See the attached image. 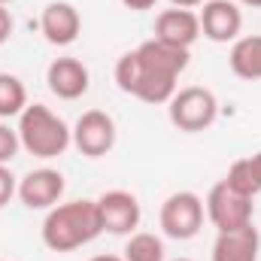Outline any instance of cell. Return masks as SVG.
<instances>
[{
    "mask_svg": "<svg viewBox=\"0 0 261 261\" xmlns=\"http://www.w3.org/2000/svg\"><path fill=\"white\" fill-rule=\"evenodd\" d=\"M186 67L189 49H176L152 37L119 58L116 82L125 94L140 97L143 103H167L176 94V79Z\"/></svg>",
    "mask_w": 261,
    "mask_h": 261,
    "instance_id": "cell-1",
    "label": "cell"
},
{
    "mask_svg": "<svg viewBox=\"0 0 261 261\" xmlns=\"http://www.w3.org/2000/svg\"><path fill=\"white\" fill-rule=\"evenodd\" d=\"M43 243L52 252H73L103 234L97 200H67L55 203L43 219Z\"/></svg>",
    "mask_w": 261,
    "mask_h": 261,
    "instance_id": "cell-2",
    "label": "cell"
},
{
    "mask_svg": "<svg viewBox=\"0 0 261 261\" xmlns=\"http://www.w3.org/2000/svg\"><path fill=\"white\" fill-rule=\"evenodd\" d=\"M18 140L34 158H58L73 143V128L43 103H28L18 116Z\"/></svg>",
    "mask_w": 261,
    "mask_h": 261,
    "instance_id": "cell-3",
    "label": "cell"
},
{
    "mask_svg": "<svg viewBox=\"0 0 261 261\" xmlns=\"http://www.w3.org/2000/svg\"><path fill=\"white\" fill-rule=\"evenodd\" d=\"M167 113H170V122L179 130L197 134V130H206L219 119V100L210 88L189 85V88H179L167 100Z\"/></svg>",
    "mask_w": 261,
    "mask_h": 261,
    "instance_id": "cell-4",
    "label": "cell"
},
{
    "mask_svg": "<svg viewBox=\"0 0 261 261\" xmlns=\"http://www.w3.org/2000/svg\"><path fill=\"white\" fill-rule=\"evenodd\" d=\"M203 228V200L195 192H173L161 203V231L170 240H192Z\"/></svg>",
    "mask_w": 261,
    "mask_h": 261,
    "instance_id": "cell-5",
    "label": "cell"
},
{
    "mask_svg": "<svg viewBox=\"0 0 261 261\" xmlns=\"http://www.w3.org/2000/svg\"><path fill=\"white\" fill-rule=\"evenodd\" d=\"M203 206H206L210 222H213L219 231H237V228H243V225H252V210H255L252 197L234 192L225 179L210 189Z\"/></svg>",
    "mask_w": 261,
    "mask_h": 261,
    "instance_id": "cell-6",
    "label": "cell"
},
{
    "mask_svg": "<svg viewBox=\"0 0 261 261\" xmlns=\"http://www.w3.org/2000/svg\"><path fill=\"white\" fill-rule=\"evenodd\" d=\"M73 146L85 158H103L116 146V122L103 110H88L73 125Z\"/></svg>",
    "mask_w": 261,
    "mask_h": 261,
    "instance_id": "cell-7",
    "label": "cell"
},
{
    "mask_svg": "<svg viewBox=\"0 0 261 261\" xmlns=\"http://www.w3.org/2000/svg\"><path fill=\"white\" fill-rule=\"evenodd\" d=\"M97 213H100V225L110 234H134V228L140 225V200L125 192V189H113L97 197Z\"/></svg>",
    "mask_w": 261,
    "mask_h": 261,
    "instance_id": "cell-8",
    "label": "cell"
},
{
    "mask_svg": "<svg viewBox=\"0 0 261 261\" xmlns=\"http://www.w3.org/2000/svg\"><path fill=\"white\" fill-rule=\"evenodd\" d=\"M197 18H200V34L213 43H231V40H237V34L243 28V15H240L237 3H231V0H206Z\"/></svg>",
    "mask_w": 261,
    "mask_h": 261,
    "instance_id": "cell-9",
    "label": "cell"
},
{
    "mask_svg": "<svg viewBox=\"0 0 261 261\" xmlns=\"http://www.w3.org/2000/svg\"><path fill=\"white\" fill-rule=\"evenodd\" d=\"M64 195V176L52 167L31 170L18 182V197L28 210H52Z\"/></svg>",
    "mask_w": 261,
    "mask_h": 261,
    "instance_id": "cell-10",
    "label": "cell"
},
{
    "mask_svg": "<svg viewBox=\"0 0 261 261\" xmlns=\"http://www.w3.org/2000/svg\"><path fill=\"white\" fill-rule=\"evenodd\" d=\"M200 37V18L192 9H164L158 18H155V40L167 43V46H176V49H192Z\"/></svg>",
    "mask_w": 261,
    "mask_h": 261,
    "instance_id": "cell-11",
    "label": "cell"
},
{
    "mask_svg": "<svg viewBox=\"0 0 261 261\" xmlns=\"http://www.w3.org/2000/svg\"><path fill=\"white\" fill-rule=\"evenodd\" d=\"M40 31H43V37H46L52 46H70V43H76V37H79V31H82V18H79V12H76L73 3L55 0V3H49V6L43 9V15H40Z\"/></svg>",
    "mask_w": 261,
    "mask_h": 261,
    "instance_id": "cell-12",
    "label": "cell"
},
{
    "mask_svg": "<svg viewBox=\"0 0 261 261\" xmlns=\"http://www.w3.org/2000/svg\"><path fill=\"white\" fill-rule=\"evenodd\" d=\"M49 91L61 100H76L88 91V67L79 58H55L46 70Z\"/></svg>",
    "mask_w": 261,
    "mask_h": 261,
    "instance_id": "cell-13",
    "label": "cell"
},
{
    "mask_svg": "<svg viewBox=\"0 0 261 261\" xmlns=\"http://www.w3.org/2000/svg\"><path fill=\"white\" fill-rule=\"evenodd\" d=\"M261 237L255 225H243L237 231H219L213 243V261H258Z\"/></svg>",
    "mask_w": 261,
    "mask_h": 261,
    "instance_id": "cell-14",
    "label": "cell"
},
{
    "mask_svg": "<svg viewBox=\"0 0 261 261\" xmlns=\"http://www.w3.org/2000/svg\"><path fill=\"white\" fill-rule=\"evenodd\" d=\"M228 64L240 79H261V34L234 40Z\"/></svg>",
    "mask_w": 261,
    "mask_h": 261,
    "instance_id": "cell-15",
    "label": "cell"
},
{
    "mask_svg": "<svg viewBox=\"0 0 261 261\" xmlns=\"http://www.w3.org/2000/svg\"><path fill=\"white\" fill-rule=\"evenodd\" d=\"M28 107V91L24 82L12 73H0V119L21 116Z\"/></svg>",
    "mask_w": 261,
    "mask_h": 261,
    "instance_id": "cell-16",
    "label": "cell"
},
{
    "mask_svg": "<svg viewBox=\"0 0 261 261\" xmlns=\"http://www.w3.org/2000/svg\"><path fill=\"white\" fill-rule=\"evenodd\" d=\"M125 261H164V243L161 237L149 234V231H137L130 234L125 243Z\"/></svg>",
    "mask_w": 261,
    "mask_h": 261,
    "instance_id": "cell-17",
    "label": "cell"
},
{
    "mask_svg": "<svg viewBox=\"0 0 261 261\" xmlns=\"http://www.w3.org/2000/svg\"><path fill=\"white\" fill-rule=\"evenodd\" d=\"M21 149V140H18V130H12L9 125L0 122V164H9Z\"/></svg>",
    "mask_w": 261,
    "mask_h": 261,
    "instance_id": "cell-18",
    "label": "cell"
},
{
    "mask_svg": "<svg viewBox=\"0 0 261 261\" xmlns=\"http://www.w3.org/2000/svg\"><path fill=\"white\" fill-rule=\"evenodd\" d=\"M12 195H18V182L12 176V170L6 164H0V210L12 200Z\"/></svg>",
    "mask_w": 261,
    "mask_h": 261,
    "instance_id": "cell-19",
    "label": "cell"
},
{
    "mask_svg": "<svg viewBox=\"0 0 261 261\" xmlns=\"http://www.w3.org/2000/svg\"><path fill=\"white\" fill-rule=\"evenodd\" d=\"M12 28H15V21H12V15H9V9L0 3V46L12 37Z\"/></svg>",
    "mask_w": 261,
    "mask_h": 261,
    "instance_id": "cell-20",
    "label": "cell"
},
{
    "mask_svg": "<svg viewBox=\"0 0 261 261\" xmlns=\"http://www.w3.org/2000/svg\"><path fill=\"white\" fill-rule=\"evenodd\" d=\"M246 164H249V173H252V182H255V189L261 192V152L249 155V158H246Z\"/></svg>",
    "mask_w": 261,
    "mask_h": 261,
    "instance_id": "cell-21",
    "label": "cell"
},
{
    "mask_svg": "<svg viewBox=\"0 0 261 261\" xmlns=\"http://www.w3.org/2000/svg\"><path fill=\"white\" fill-rule=\"evenodd\" d=\"M128 9H134V12H143V9H152L155 6V0H122Z\"/></svg>",
    "mask_w": 261,
    "mask_h": 261,
    "instance_id": "cell-22",
    "label": "cell"
},
{
    "mask_svg": "<svg viewBox=\"0 0 261 261\" xmlns=\"http://www.w3.org/2000/svg\"><path fill=\"white\" fill-rule=\"evenodd\" d=\"M170 3H173L176 9H195V6L203 3V0H170Z\"/></svg>",
    "mask_w": 261,
    "mask_h": 261,
    "instance_id": "cell-23",
    "label": "cell"
},
{
    "mask_svg": "<svg viewBox=\"0 0 261 261\" xmlns=\"http://www.w3.org/2000/svg\"><path fill=\"white\" fill-rule=\"evenodd\" d=\"M88 261H125V258H119V255H94V258H88Z\"/></svg>",
    "mask_w": 261,
    "mask_h": 261,
    "instance_id": "cell-24",
    "label": "cell"
},
{
    "mask_svg": "<svg viewBox=\"0 0 261 261\" xmlns=\"http://www.w3.org/2000/svg\"><path fill=\"white\" fill-rule=\"evenodd\" d=\"M173 261H192V258H173Z\"/></svg>",
    "mask_w": 261,
    "mask_h": 261,
    "instance_id": "cell-25",
    "label": "cell"
},
{
    "mask_svg": "<svg viewBox=\"0 0 261 261\" xmlns=\"http://www.w3.org/2000/svg\"><path fill=\"white\" fill-rule=\"evenodd\" d=\"M0 3H3V6H6V3H12V0H0Z\"/></svg>",
    "mask_w": 261,
    "mask_h": 261,
    "instance_id": "cell-26",
    "label": "cell"
}]
</instances>
